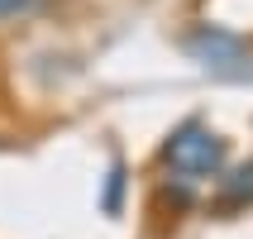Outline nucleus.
Segmentation results:
<instances>
[{"mask_svg":"<svg viewBox=\"0 0 253 239\" xmlns=\"http://www.w3.org/2000/svg\"><path fill=\"white\" fill-rule=\"evenodd\" d=\"M182 48L196 57L201 67H211V72H239V67H249V43H244L239 34L220 29V24H196L182 39Z\"/></svg>","mask_w":253,"mask_h":239,"instance_id":"nucleus-2","label":"nucleus"},{"mask_svg":"<svg viewBox=\"0 0 253 239\" xmlns=\"http://www.w3.org/2000/svg\"><path fill=\"white\" fill-rule=\"evenodd\" d=\"M220 206H225V211H234V206H253V163L234 168L225 182H220Z\"/></svg>","mask_w":253,"mask_h":239,"instance_id":"nucleus-3","label":"nucleus"},{"mask_svg":"<svg viewBox=\"0 0 253 239\" xmlns=\"http://www.w3.org/2000/svg\"><path fill=\"white\" fill-rule=\"evenodd\" d=\"M120 191H125V163L115 158L110 163V182H105V201H100L110 215H120Z\"/></svg>","mask_w":253,"mask_h":239,"instance_id":"nucleus-4","label":"nucleus"},{"mask_svg":"<svg viewBox=\"0 0 253 239\" xmlns=\"http://www.w3.org/2000/svg\"><path fill=\"white\" fill-rule=\"evenodd\" d=\"M39 5V0H0V19H19V14H29Z\"/></svg>","mask_w":253,"mask_h":239,"instance_id":"nucleus-5","label":"nucleus"},{"mask_svg":"<svg viewBox=\"0 0 253 239\" xmlns=\"http://www.w3.org/2000/svg\"><path fill=\"white\" fill-rule=\"evenodd\" d=\"M229 158V143L215 134L206 120H182V125L168 134V143H163V163H168L182 182H206V177H215V172L225 168Z\"/></svg>","mask_w":253,"mask_h":239,"instance_id":"nucleus-1","label":"nucleus"}]
</instances>
